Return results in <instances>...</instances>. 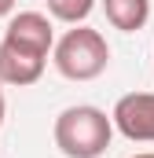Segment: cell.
<instances>
[{
  "mask_svg": "<svg viewBox=\"0 0 154 158\" xmlns=\"http://www.w3.org/2000/svg\"><path fill=\"white\" fill-rule=\"evenodd\" d=\"M4 40L15 44V48H26V52H37V55H51V44H55V26L48 15L40 11H18L7 19V30Z\"/></svg>",
  "mask_w": 154,
  "mask_h": 158,
  "instance_id": "obj_4",
  "label": "cell"
},
{
  "mask_svg": "<svg viewBox=\"0 0 154 158\" xmlns=\"http://www.w3.org/2000/svg\"><path fill=\"white\" fill-rule=\"evenodd\" d=\"M107 22L121 33H136L151 19V0H103Z\"/></svg>",
  "mask_w": 154,
  "mask_h": 158,
  "instance_id": "obj_6",
  "label": "cell"
},
{
  "mask_svg": "<svg viewBox=\"0 0 154 158\" xmlns=\"http://www.w3.org/2000/svg\"><path fill=\"white\" fill-rule=\"evenodd\" d=\"M51 63L66 81H95L110 66V44L99 30H88L81 22L51 44Z\"/></svg>",
  "mask_w": 154,
  "mask_h": 158,
  "instance_id": "obj_2",
  "label": "cell"
},
{
  "mask_svg": "<svg viewBox=\"0 0 154 158\" xmlns=\"http://www.w3.org/2000/svg\"><path fill=\"white\" fill-rule=\"evenodd\" d=\"M51 136L66 158H99L114 140V125L107 118V110H99L92 103H77L55 118Z\"/></svg>",
  "mask_w": 154,
  "mask_h": 158,
  "instance_id": "obj_1",
  "label": "cell"
},
{
  "mask_svg": "<svg viewBox=\"0 0 154 158\" xmlns=\"http://www.w3.org/2000/svg\"><path fill=\"white\" fill-rule=\"evenodd\" d=\"M110 125L132 143H154V92H128L110 110Z\"/></svg>",
  "mask_w": 154,
  "mask_h": 158,
  "instance_id": "obj_3",
  "label": "cell"
},
{
  "mask_svg": "<svg viewBox=\"0 0 154 158\" xmlns=\"http://www.w3.org/2000/svg\"><path fill=\"white\" fill-rule=\"evenodd\" d=\"M92 7H95V0H48V15L66 26H81L92 15Z\"/></svg>",
  "mask_w": 154,
  "mask_h": 158,
  "instance_id": "obj_7",
  "label": "cell"
},
{
  "mask_svg": "<svg viewBox=\"0 0 154 158\" xmlns=\"http://www.w3.org/2000/svg\"><path fill=\"white\" fill-rule=\"evenodd\" d=\"M132 158H154V151H143V155H132Z\"/></svg>",
  "mask_w": 154,
  "mask_h": 158,
  "instance_id": "obj_10",
  "label": "cell"
},
{
  "mask_svg": "<svg viewBox=\"0 0 154 158\" xmlns=\"http://www.w3.org/2000/svg\"><path fill=\"white\" fill-rule=\"evenodd\" d=\"M4 110H7V103H4V81H0V121H4Z\"/></svg>",
  "mask_w": 154,
  "mask_h": 158,
  "instance_id": "obj_9",
  "label": "cell"
},
{
  "mask_svg": "<svg viewBox=\"0 0 154 158\" xmlns=\"http://www.w3.org/2000/svg\"><path fill=\"white\" fill-rule=\"evenodd\" d=\"M44 66H48V55H37V52H26V48L0 40V81L4 85H18V88L37 85Z\"/></svg>",
  "mask_w": 154,
  "mask_h": 158,
  "instance_id": "obj_5",
  "label": "cell"
},
{
  "mask_svg": "<svg viewBox=\"0 0 154 158\" xmlns=\"http://www.w3.org/2000/svg\"><path fill=\"white\" fill-rule=\"evenodd\" d=\"M11 11H15V0H0V19H7Z\"/></svg>",
  "mask_w": 154,
  "mask_h": 158,
  "instance_id": "obj_8",
  "label": "cell"
}]
</instances>
